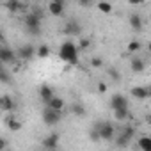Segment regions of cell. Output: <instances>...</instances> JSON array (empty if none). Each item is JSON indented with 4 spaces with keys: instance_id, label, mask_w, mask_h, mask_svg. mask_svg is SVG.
<instances>
[{
    "instance_id": "ffe728a7",
    "label": "cell",
    "mask_w": 151,
    "mask_h": 151,
    "mask_svg": "<svg viewBox=\"0 0 151 151\" xmlns=\"http://www.w3.org/2000/svg\"><path fill=\"white\" fill-rule=\"evenodd\" d=\"M98 9H100L103 14H110V13L114 11L112 4H109V2H100V4H98Z\"/></svg>"
},
{
    "instance_id": "e575fe53",
    "label": "cell",
    "mask_w": 151,
    "mask_h": 151,
    "mask_svg": "<svg viewBox=\"0 0 151 151\" xmlns=\"http://www.w3.org/2000/svg\"><path fill=\"white\" fill-rule=\"evenodd\" d=\"M147 121H149V123H151V116H147Z\"/></svg>"
},
{
    "instance_id": "277c9868",
    "label": "cell",
    "mask_w": 151,
    "mask_h": 151,
    "mask_svg": "<svg viewBox=\"0 0 151 151\" xmlns=\"http://www.w3.org/2000/svg\"><path fill=\"white\" fill-rule=\"evenodd\" d=\"M133 133H135V128H133V126H123V132L116 137V144H117L119 147H124V146L132 140Z\"/></svg>"
},
{
    "instance_id": "d4e9b609",
    "label": "cell",
    "mask_w": 151,
    "mask_h": 151,
    "mask_svg": "<svg viewBox=\"0 0 151 151\" xmlns=\"http://www.w3.org/2000/svg\"><path fill=\"white\" fill-rule=\"evenodd\" d=\"M109 77H110L114 82H119V80H121V75H119V71H117L116 68H110V69H109Z\"/></svg>"
},
{
    "instance_id": "4dcf8cb0",
    "label": "cell",
    "mask_w": 151,
    "mask_h": 151,
    "mask_svg": "<svg viewBox=\"0 0 151 151\" xmlns=\"http://www.w3.org/2000/svg\"><path fill=\"white\" fill-rule=\"evenodd\" d=\"M98 91H100V93H105V91H107V84H105V82H100Z\"/></svg>"
},
{
    "instance_id": "83f0119b",
    "label": "cell",
    "mask_w": 151,
    "mask_h": 151,
    "mask_svg": "<svg viewBox=\"0 0 151 151\" xmlns=\"http://www.w3.org/2000/svg\"><path fill=\"white\" fill-rule=\"evenodd\" d=\"M91 139H93V140H94V142H96V140H100V139H101V137H100V132H98V130H96V128H93V130H91Z\"/></svg>"
},
{
    "instance_id": "5bb4252c",
    "label": "cell",
    "mask_w": 151,
    "mask_h": 151,
    "mask_svg": "<svg viewBox=\"0 0 151 151\" xmlns=\"http://www.w3.org/2000/svg\"><path fill=\"white\" fill-rule=\"evenodd\" d=\"M0 109L4 112H11V110H14V101L9 96H2V100H0Z\"/></svg>"
},
{
    "instance_id": "7c38bea8",
    "label": "cell",
    "mask_w": 151,
    "mask_h": 151,
    "mask_svg": "<svg viewBox=\"0 0 151 151\" xmlns=\"http://www.w3.org/2000/svg\"><path fill=\"white\" fill-rule=\"evenodd\" d=\"M57 144H59V133H50L45 140H43V146L46 147V149H55L57 147Z\"/></svg>"
},
{
    "instance_id": "2e32d148",
    "label": "cell",
    "mask_w": 151,
    "mask_h": 151,
    "mask_svg": "<svg viewBox=\"0 0 151 151\" xmlns=\"http://www.w3.org/2000/svg\"><path fill=\"white\" fill-rule=\"evenodd\" d=\"M139 147L142 149V151H151V137H147V135H142L140 139H139Z\"/></svg>"
},
{
    "instance_id": "484cf974",
    "label": "cell",
    "mask_w": 151,
    "mask_h": 151,
    "mask_svg": "<svg viewBox=\"0 0 151 151\" xmlns=\"http://www.w3.org/2000/svg\"><path fill=\"white\" fill-rule=\"evenodd\" d=\"M91 66H93V68H101V66H103V60H101L100 57H93V59H91Z\"/></svg>"
},
{
    "instance_id": "1f68e13d",
    "label": "cell",
    "mask_w": 151,
    "mask_h": 151,
    "mask_svg": "<svg viewBox=\"0 0 151 151\" xmlns=\"http://www.w3.org/2000/svg\"><path fill=\"white\" fill-rule=\"evenodd\" d=\"M80 6H84V7H87V6H91V2H86V0H82V2H80Z\"/></svg>"
},
{
    "instance_id": "d6986e66",
    "label": "cell",
    "mask_w": 151,
    "mask_h": 151,
    "mask_svg": "<svg viewBox=\"0 0 151 151\" xmlns=\"http://www.w3.org/2000/svg\"><path fill=\"white\" fill-rule=\"evenodd\" d=\"M66 32H68V34H78V32H80V25H78L77 22H69V23L66 25Z\"/></svg>"
},
{
    "instance_id": "4316f807",
    "label": "cell",
    "mask_w": 151,
    "mask_h": 151,
    "mask_svg": "<svg viewBox=\"0 0 151 151\" xmlns=\"http://www.w3.org/2000/svg\"><path fill=\"white\" fill-rule=\"evenodd\" d=\"M114 116H116V119H117V121H124V119L128 117V110H121V112H116Z\"/></svg>"
},
{
    "instance_id": "f546056e",
    "label": "cell",
    "mask_w": 151,
    "mask_h": 151,
    "mask_svg": "<svg viewBox=\"0 0 151 151\" xmlns=\"http://www.w3.org/2000/svg\"><path fill=\"white\" fill-rule=\"evenodd\" d=\"M78 48H80V50H86V48H89V39H80V45H78Z\"/></svg>"
},
{
    "instance_id": "ac0fdd59",
    "label": "cell",
    "mask_w": 151,
    "mask_h": 151,
    "mask_svg": "<svg viewBox=\"0 0 151 151\" xmlns=\"http://www.w3.org/2000/svg\"><path fill=\"white\" fill-rule=\"evenodd\" d=\"M130 25H132V29L140 30V29H142V18H140L139 14H132V16H130Z\"/></svg>"
},
{
    "instance_id": "44dd1931",
    "label": "cell",
    "mask_w": 151,
    "mask_h": 151,
    "mask_svg": "<svg viewBox=\"0 0 151 151\" xmlns=\"http://www.w3.org/2000/svg\"><path fill=\"white\" fill-rule=\"evenodd\" d=\"M37 57H41V59H45V57H48L50 55V48L46 46V45H41L39 48H37V53H36Z\"/></svg>"
},
{
    "instance_id": "9a60e30c",
    "label": "cell",
    "mask_w": 151,
    "mask_h": 151,
    "mask_svg": "<svg viewBox=\"0 0 151 151\" xmlns=\"http://www.w3.org/2000/svg\"><path fill=\"white\" fill-rule=\"evenodd\" d=\"M46 107H50V109H53V110H57V112H62V109H64V100L59 98V96H55Z\"/></svg>"
},
{
    "instance_id": "8fae6325",
    "label": "cell",
    "mask_w": 151,
    "mask_h": 151,
    "mask_svg": "<svg viewBox=\"0 0 151 151\" xmlns=\"http://www.w3.org/2000/svg\"><path fill=\"white\" fill-rule=\"evenodd\" d=\"M39 96H41V100H43L46 105L55 98V96H53V91H52V89H50V86H46V84H43V86L39 87Z\"/></svg>"
},
{
    "instance_id": "d6a6232c",
    "label": "cell",
    "mask_w": 151,
    "mask_h": 151,
    "mask_svg": "<svg viewBox=\"0 0 151 151\" xmlns=\"http://www.w3.org/2000/svg\"><path fill=\"white\" fill-rule=\"evenodd\" d=\"M147 50H149V53H151V41H149V45H147Z\"/></svg>"
},
{
    "instance_id": "9c48e42d",
    "label": "cell",
    "mask_w": 151,
    "mask_h": 151,
    "mask_svg": "<svg viewBox=\"0 0 151 151\" xmlns=\"http://www.w3.org/2000/svg\"><path fill=\"white\" fill-rule=\"evenodd\" d=\"M48 11L53 16H62V13H64V2H62V0H52V2L48 4Z\"/></svg>"
},
{
    "instance_id": "836d02e7",
    "label": "cell",
    "mask_w": 151,
    "mask_h": 151,
    "mask_svg": "<svg viewBox=\"0 0 151 151\" xmlns=\"http://www.w3.org/2000/svg\"><path fill=\"white\" fill-rule=\"evenodd\" d=\"M149 100H151V87H149Z\"/></svg>"
},
{
    "instance_id": "3957f363",
    "label": "cell",
    "mask_w": 151,
    "mask_h": 151,
    "mask_svg": "<svg viewBox=\"0 0 151 151\" xmlns=\"http://www.w3.org/2000/svg\"><path fill=\"white\" fill-rule=\"evenodd\" d=\"M25 27H27L32 34H39L41 14H39V13H29V14H25Z\"/></svg>"
},
{
    "instance_id": "cb8c5ba5",
    "label": "cell",
    "mask_w": 151,
    "mask_h": 151,
    "mask_svg": "<svg viewBox=\"0 0 151 151\" xmlns=\"http://www.w3.org/2000/svg\"><path fill=\"white\" fill-rule=\"evenodd\" d=\"M6 7L7 9H11V11H20V9H23V6L20 4V2H16V0H14V2H6Z\"/></svg>"
},
{
    "instance_id": "ba28073f",
    "label": "cell",
    "mask_w": 151,
    "mask_h": 151,
    "mask_svg": "<svg viewBox=\"0 0 151 151\" xmlns=\"http://www.w3.org/2000/svg\"><path fill=\"white\" fill-rule=\"evenodd\" d=\"M0 60H2L4 64H11V62L16 60V53H14L11 48L2 46V48H0Z\"/></svg>"
},
{
    "instance_id": "6da1fadb",
    "label": "cell",
    "mask_w": 151,
    "mask_h": 151,
    "mask_svg": "<svg viewBox=\"0 0 151 151\" xmlns=\"http://www.w3.org/2000/svg\"><path fill=\"white\" fill-rule=\"evenodd\" d=\"M78 52H80V48L75 45L73 41H64V43L60 45L59 57H60V60H64L66 64L75 66V64H78Z\"/></svg>"
},
{
    "instance_id": "5b68a950",
    "label": "cell",
    "mask_w": 151,
    "mask_h": 151,
    "mask_svg": "<svg viewBox=\"0 0 151 151\" xmlns=\"http://www.w3.org/2000/svg\"><path fill=\"white\" fill-rule=\"evenodd\" d=\"M60 117H62V114L57 112V110H53V109H50V107H46V109L43 110V121H45V124H48V126L57 124V123L60 121Z\"/></svg>"
},
{
    "instance_id": "603a6c76",
    "label": "cell",
    "mask_w": 151,
    "mask_h": 151,
    "mask_svg": "<svg viewBox=\"0 0 151 151\" xmlns=\"http://www.w3.org/2000/svg\"><path fill=\"white\" fill-rule=\"evenodd\" d=\"M140 48H142V45H140V41H137V39H133V41L128 43V52H139Z\"/></svg>"
},
{
    "instance_id": "7a4b0ae2",
    "label": "cell",
    "mask_w": 151,
    "mask_h": 151,
    "mask_svg": "<svg viewBox=\"0 0 151 151\" xmlns=\"http://www.w3.org/2000/svg\"><path fill=\"white\" fill-rule=\"evenodd\" d=\"M94 128L100 132V137H101L103 140H112V139L116 137V128H114V124H112L110 121H103V123L96 124Z\"/></svg>"
},
{
    "instance_id": "52a82bcc",
    "label": "cell",
    "mask_w": 151,
    "mask_h": 151,
    "mask_svg": "<svg viewBox=\"0 0 151 151\" xmlns=\"http://www.w3.org/2000/svg\"><path fill=\"white\" fill-rule=\"evenodd\" d=\"M36 53H37V50H36L32 45H23V46L16 52V59H20V60H29V59H32Z\"/></svg>"
},
{
    "instance_id": "8992f818",
    "label": "cell",
    "mask_w": 151,
    "mask_h": 151,
    "mask_svg": "<svg viewBox=\"0 0 151 151\" xmlns=\"http://www.w3.org/2000/svg\"><path fill=\"white\" fill-rule=\"evenodd\" d=\"M110 107L114 109V112H121V110H128V100L123 94H114L110 98Z\"/></svg>"
},
{
    "instance_id": "30bf717a",
    "label": "cell",
    "mask_w": 151,
    "mask_h": 151,
    "mask_svg": "<svg viewBox=\"0 0 151 151\" xmlns=\"http://www.w3.org/2000/svg\"><path fill=\"white\" fill-rule=\"evenodd\" d=\"M130 94H132L135 100H146V98H149V87H142V86L132 87Z\"/></svg>"
},
{
    "instance_id": "f1b7e54d",
    "label": "cell",
    "mask_w": 151,
    "mask_h": 151,
    "mask_svg": "<svg viewBox=\"0 0 151 151\" xmlns=\"http://www.w3.org/2000/svg\"><path fill=\"white\" fill-rule=\"evenodd\" d=\"M0 78H2V82H4V84H7V82H9V75H7V71H6V69L0 71Z\"/></svg>"
},
{
    "instance_id": "4fadbf2b",
    "label": "cell",
    "mask_w": 151,
    "mask_h": 151,
    "mask_svg": "<svg viewBox=\"0 0 151 151\" xmlns=\"http://www.w3.org/2000/svg\"><path fill=\"white\" fill-rule=\"evenodd\" d=\"M130 66H132V71H133V73H142L144 68H146V62H144L140 57H133L132 62H130Z\"/></svg>"
},
{
    "instance_id": "7402d4cb",
    "label": "cell",
    "mask_w": 151,
    "mask_h": 151,
    "mask_svg": "<svg viewBox=\"0 0 151 151\" xmlns=\"http://www.w3.org/2000/svg\"><path fill=\"white\" fill-rule=\"evenodd\" d=\"M7 126H9L11 130H14V132H18V130L22 128V123H20V121H16L14 117H9V119H7Z\"/></svg>"
},
{
    "instance_id": "e0dca14e",
    "label": "cell",
    "mask_w": 151,
    "mask_h": 151,
    "mask_svg": "<svg viewBox=\"0 0 151 151\" xmlns=\"http://www.w3.org/2000/svg\"><path fill=\"white\" fill-rule=\"evenodd\" d=\"M69 110H71V114H75V116H78V117L86 116V107H84V105H80V103H73Z\"/></svg>"
}]
</instances>
